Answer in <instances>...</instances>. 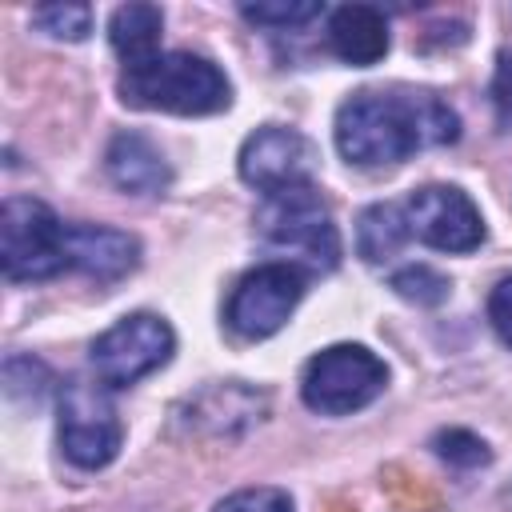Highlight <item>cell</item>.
<instances>
[{
    "instance_id": "cell-5",
    "label": "cell",
    "mask_w": 512,
    "mask_h": 512,
    "mask_svg": "<svg viewBox=\"0 0 512 512\" xmlns=\"http://www.w3.org/2000/svg\"><path fill=\"white\" fill-rule=\"evenodd\" d=\"M388 388V364L364 344H332L300 372V400L320 416H352Z\"/></svg>"
},
{
    "instance_id": "cell-4",
    "label": "cell",
    "mask_w": 512,
    "mask_h": 512,
    "mask_svg": "<svg viewBox=\"0 0 512 512\" xmlns=\"http://www.w3.org/2000/svg\"><path fill=\"white\" fill-rule=\"evenodd\" d=\"M0 268L12 284L68 272V224L36 196H8L0 204Z\"/></svg>"
},
{
    "instance_id": "cell-17",
    "label": "cell",
    "mask_w": 512,
    "mask_h": 512,
    "mask_svg": "<svg viewBox=\"0 0 512 512\" xmlns=\"http://www.w3.org/2000/svg\"><path fill=\"white\" fill-rule=\"evenodd\" d=\"M388 288H392L400 300H408V304L436 308V304L448 300L452 280H448L444 272H436L432 264H404V268H396V272L388 276Z\"/></svg>"
},
{
    "instance_id": "cell-8",
    "label": "cell",
    "mask_w": 512,
    "mask_h": 512,
    "mask_svg": "<svg viewBox=\"0 0 512 512\" xmlns=\"http://www.w3.org/2000/svg\"><path fill=\"white\" fill-rule=\"evenodd\" d=\"M304 272L300 264L288 260H268L256 264L252 272H244L228 296L224 320L240 340H268L276 336L288 316L296 312L300 296H304Z\"/></svg>"
},
{
    "instance_id": "cell-3",
    "label": "cell",
    "mask_w": 512,
    "mask_h": 512,
    "mask_svg": "<svg viewBox=\"0 0 512 512\" xmlns=\"http://www.w3.org/2000/svg\"><path fill=\"white\" fill-rule=\"evenodd\" d=\"M256 232L264 244L304 260L312 272H332L344 256L340 228L316 184L264 196V204L256 208Z\"/></svg>"
},
{
    "instance_id": "cell-7",
    "label": "cell",
    "mask_w": 512,
    "mask_h": 512,
    "mask_svg": "<svg viewBox=\"0 0 512 512\" xmlns=\"http://www.w3.org/2000/svg\"><path fill=\"white\" fill-rule=\"evenodd\" d=\"M176 352V332L156 312H128L92 340V372L108 388H128L164 368Z\"/></svg>"
},
{
    "instance_id": "cell-16",
    "label": "cell",
    "mask_w": 512,
    "mask_h": 512,
    "mask_svg": "<svg viewBox=\"0 0 512 512\" xmlns=\"http://www.w3.org/2000/svg\"><path fill=\"white\" fill-rule=\"evenodd\" d=\"M52 392V372L44 360L36 356H24V352H12L4 360V396L20 408H36L44 404V396Z\"/></svg>"
},
{
    "instance_id": "cell-9",
    "label": "cell",
    "mask_w": 512,
    "mask_h": 512,
    "mask_svg": "<svg viewBox=\"0 0 512 512\" xmlns=\"http://www.w3.org/2000/svg\"><path fill=\"white\" fill-rule=\"evenodd\" d=\"M236 168H240V180L244 184H252L264 196H276V192H288V188L316 184L320 152H316V144L300 128L264 124V128H256L240 144Z\"/></svg>"
},
{
    "instance_id": "cell-1",
    "label": "cell",
    "mask_w": 512,
    "mask_h": 512,
    "mask_svg": "<svg viewBox=\"0 0 512 512\" xmlns=\"http://www.w3.org/2000/svg\"><path fill=\"white\" fill-rule=\"evenodd\" d=\"M336 148L356 168H392L420 148L460 140V116L432 92L360 88L336 108Z\"/></svg>"
},
{
    "instance_id": "cell-11",
    "label": "cell",
    "mask_w": 512,
    "mask_h": 512,
    "mask_svg": "<svg viewBox=\"0 0 512 512\" xmlns=\"http://www.w3.org/2000/svg\"><path fill=\"white\" fill-rule=\"evenodd\" d=\"M140 264V240L108 224H68V268L112 284Z\"/></svg>"
},
{
    "instance_id": "cell-14",
    "label": "cell",
    "mask_w": 512,
    "mask_h": 512,
    "mask_svg": "<svg viewBox=\"0 0 512 512\" xmlns=\"http://www.w3.org/2000/svg\"><path fill=\"white\" fill-rule=\"evenodd\" d=\"M160 36H164V12L156 4H120L108 16V40L124 60V68L156 60Z\"/></svg>"
},
{
    "instance_id": "cell-2",
    "label": "cell",
    "mask_w": 512,
    "mask_h": 512,
    "mask_svg": "<svg viewBox=\"0 0 512 512\" xmlns=\"http://www.w3.org/2000/svg\"><path fill=\"white\" fill-rule=\"evenodd\" d=\"M116 92L128 108L172 116H212L232 104L228 76L196 52H160L148 64H132L120 72Z\"/></svg>"
},
{
    "instance_id": "cell-24",
    "label": "cell",
    "mask_w": 512,
    "mask_h": 512,
    "mask_svg": "<svg viewBox=\"0 0 512 512\" xmlns=\"http://www.w3.org/2000/svg\"><path fill=\"white\" fill-rule=\"evenodd\" d=\"M508 112H512V108H508Z\"/></svg>"
},
{
    "instance_id": "cell-12",
    "label": "cell",
    "mask_w": 512,
    "mask_h": 512,
    "mask_svg": "<svg viewBox=\"0 0 512 512\" xmlns=\"http://www.w3.org/2000/svg\"><path fill=\"white\" fill-rule=\"evenodd\" d=\"M104 172L128 196H164L172 184L164 152L144 132H116L104 152Z\"/></svg>"
},
{
    "instance_id": "cell-23",
    "label": "cell",
    "mask_w": 512,
    "mask_h": 512,
    "mask_svg": "<svg viewBox=\"0 0 512 512\" xmlns=\"http://www.w3.org/2000/svg\"><path fill=\"white\" fill-rule=\"evenodd\" d=\"M492 100H496L500 108H512V52H504L500 64H496V76H492Z\"/></svg>"
},
{
    "instance_id": "cell-15",
    "label": "cell",
    "mask_w": 512,
    "mask_h": 512,
    "mask_svg": "<svg viewBox=\"0 0 512 512\" xmlns=\"http://www.w3.org/2000/svg\"><path fill=\"white\" fill-rule=\"evenodd\" d=\"M408 240H412V232H408L404 204L384 200V204H368V208L356 216V252H360L368 264L392 260Z\"/></svg>"
},
{
    "instance_id": "cell-21",
    "label": "cell",
    "mask_w": 512,
    "mask_h": 512,
    "mask_svg": "<svg viewBox=\"0 0 512 512\" xmlns=\"http://www.w3.org/2000/svg\"><path fill=\"white\" fill-rule=\"evenodd\" d=\"M212 512H296L292 496L276 484H256V488H240L232 496H224Z\"/></svg>"
},
{
    "instance_id": "cell-18",
    "label": "cell",
    "mask_w": 512,
    "mask_h": 512,
    "mask_svg": "<svg viewBox=\"0 0 512 512\" xmlns=\"http://www.w3.org/2000/svg\"><path fill=\"white\" fill-rule=\"evenodd\" d=\"M32 28H40L52 40H84L92 32V8L88 4H40L32 8Z\"/></svg>"
},
{
    "instance_id": "cell-10",
    "label": "cell",
    "mask_w": 512,
    "mask_h": 512,
    "mask_svg": "<svg viewBox=\"0 0 512 512\" xmlns=\"http://www.w3.org/2000/svg\"><path fill=\"white\" fill-rule=\"evenodd\" d=\"M408 232L436 252H476L484 244V216L456 184H424L404 200Z\"/></svg>"
},
{
    "instance_id": "cell-19",
    "label": "cell",
    "mask_w": 512,
    "mask_h": 512,
    "mask_svg": "<svg viewBox=\"0 0 512 512\" xmlns=\"http://www.w3.org/2000/svg\"><path fill=\"white\" fill-rule=\"evenodd\" d=\"M324 8L316 0H272V4H240V16L260 28H304Z\"/></svg>"
},
{
    "instance_id": "cell-6",
    "label": "cell",
    "mask_w": 512,
    "mask_h": 512,
    "mask_svg": "<svg viewBox=\"0 0 512 512\" xmlns=\"http://www.w3.org/2000/svg\"><path fill=\"white\" fill-rule=\"evenodd\" d=\"M56 436H60V452L84 468L96 472L104 464L116 460L120 444H124V424L116 416V404L108 396V384L100 380H84V376H68L56 392Z\"/></svg>"
},
{
    "instance_id": "cell-22",
    "label": "cell",
    "mask_w": 512,
    "mask_h": 512,
    "mask_svg": "<svg viewBox=\"0 0 512 512\" xmlns=\"http://www.w3.org/2000/svg\"><path fill=\"white\" fill-rule=\"evenodd\" d=\"M488 320L500 332L504 344H512V276H504L492 292H488Z\"/></svg>"
},
{
    "instance_id": "cell-20",
    "label": "cell",
    "mask_w": 512,
    "mask_h": 512,
    "mask_svg": "<svg viewBox=\"0 0 512 512\" xmlns=\"http://www.w3.org/2000/svg\"><path fill=\"white\" fill-rule=\"evenodd\" d=\"M432 452L440 460H448L452 468H480V464L492 460V448L468 428H440L432 436Z\"/></svg>"
},
{
    "instance_id": "cell-13",
    "label": "cell",
    "mask_w": 512,
    "mask_h": 512,
    "mask_svg": "<svg viewBox=\"0 0 512 512\" xmlns=\"http://www.w3.org/2000/svg\"><path fill=\"white\" fill-rule=\"evenodd\" d=\"M388 44H392L388 20L372 4H344L328 16V48L352 68L380 64L388 56Z\"/></svg>"
}]
</instances>
